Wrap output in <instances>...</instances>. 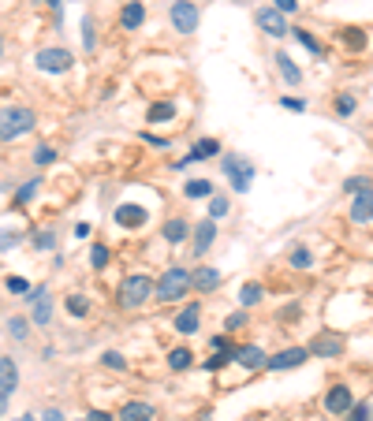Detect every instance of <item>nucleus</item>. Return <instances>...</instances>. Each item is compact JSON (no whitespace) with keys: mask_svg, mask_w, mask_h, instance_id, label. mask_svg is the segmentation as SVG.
<instances>
[{"mask_svg":"<svg viewBox=\"0 0 373 421\" xmlns=\"http://www.w3.org/2000/svg\"><path fill=\"white\" fill-rule=\"evenodd\" d=\"M34 123H38V116H34V108H26V105L0 108V142H15V138H23V134H30Z\"/></svg>","mask_w":373,"mask_h":421,"instance_id":"1","label":"nucleus"},{"mask_svg":"<svg viewBox=\"0 0 373 421\" xmlns=\"http://www.w3.org/2000/svg\"><path fill=\"white\" fill-rule=\"evenodd\" d=\"M187 291H190V269H183V265H172V269H165L161 283H153V295H157V302H179Z\"/></svg>","mask_w":373,"mask_h":421,"instance_id":"2","label":"nucleus"},{"mask_svg":"<svg viewBox=\"0 0 373 421\" xmlns=\"http://www.w3.org/2000/svg\"><path fill=\"white\" fill-rule=\"evenodd\" d=\"M150 295H153V280L150 276H127L123 283H120V306L123 309H139L142 302H150Z\"/></svg>","mask_w":373,"mask_h":421,"instance_id":"3","label":"nucleus"},{"mask_svg":"<svg viewBox=\"0 0 373 421\" xmlns=\"http://www.w3.org/2000/svg\"><path fill=\"white\" fill-rule=\"evenodd\" d=\"M224 172L232 176V190H239V194H247L250 190V179H254V164L247 157H224Z\"/></svg>","mask_w":373,"mask_h":421,"instance_id":"4","label":"nucleus"},{"mask_svg":"<svg viewBox=\"0 0 373 421\" xmlns=\"http://www.w3.org/2000/svg\"><path fill=\"white\" fill-rule=\"evenodd\" d=\"M34 63H38V71H45V75H63V71L75 63V57H71L68 49H41Z\"/></svg>","mask_w":373,"mask_h":421,"instance_id":"5","label":"nucleus"},{"mask_svg":"<svg viewBox=\"0 0 373 421\" xmlns=\"http://www.w3.org/2000/svg\"><path fill=\"white\" fill-rule=\"evenodd\" d=\"M168 19H172V26H176L179 34H194L202 15H198V8L190 4V0H176V4H172V12H168Z\"/></svg>","mask_w":373,"mask_h":421,"instance_id":"6","label":"nucleus"},{"mask_svg":"<svg viewBox=\"0 0 373 421\" xmlns=\"http://www.w3.org/2000/svg\"><path fill=\"white\" fill-rule=\"evenodd\" d=\"M254 19H258V26L269 34V38H284V34L291 30V26L284 23V12H276V8H258Z\"/></svg>","mask_w":373,"mask_h":421,"instance_id":"7","label":"nucleus"},{"mask_svg":"<svg viewBox=\"0 0 373 421\" xmlns=\"http://www.w3.org/2000/svg\"><path fill=\"white\" fill-rule=\"evenodd\" d=\"M310 354H306V347H288V351H280V354H272V358H265V365L272 373H280V369H299Z\"/></svg>","mask_w":373,"mask_h":421,"instance_id":"8","label":"nucleus"},{"mask_svg":"<svg viewBox=\"0 0 373 421\" xmlns=\"http://www.w3.org/2000/svg\"><path fill=\"white\" fill-rule=\"evenodd\" d=\"M306 354H317V358H340L343 354V336H317V340L306 347Z\"/></svg>","mask_w":373,"mask_h":421,"instance_id":"9","label":"nucleus"},{"mask_svg":"<svg viewBox=\"0 0 373 421\" xmlns=\"http://www.w3.org/2000/svg\"><path fill=\"white\" fill-rule=\"evenodd\" d=\"M351 407H354L351 388H343V384H336V388H329V396H325V410H329V414H347Z\"/></svg>","mask_w":373,"mask_h":421,"instance_id":"10","label":"nucleus"},{"mask_svg":"<svg viewBox=\"0 0 373 421\" xmlns=\"http://www.w3.org/2000/svg\"><path fill=\"white\" fill-rule=\"evenodd\" d=\"M232 362H239L243 369H265V351H261V347H254V343L235 347V351H232Z\"/></svg>","mask_w":373,"mask_h":421,"instance_id":"11","label":"nucleus"},{"mask_svg":"<svg viewBox=\"0 0 373 421\" xmlns=\"http://www.w3.org/2000/svg\"><path fill=\"white\" fill-rule=\"evenodd\" d=\"M30 321L38 325V328H49V321H52V298H49V291H45V287L34 291V314H30Z\"/></svg>","mask_w":373,"mask_h":421,"instance_id":"12","label":"nucleus"},{"mask_svg":"<svg viewBox=\"0 0 373 421\" xmlns=\"http://www.w3.org/2000/svg\"><path fill=\"white\" fill-rule=\"evenodd\" d=\"M145 216H150V213H145L142 205H131V201H127V205H120V209L112 213V220L120 224V227H142Z\"/></svg>","mask_w":373,"mask_h":421,"instance_id":"13","label":"nucleus"},{"mask_svg":"<svg viewBox=\"0 0 373 421\" xmlns=\"http://www.w3.org/2000/svg\"><path fill=\"white\" fill-rule=\"evenodd\" d=\"M15 388H19V365H15V358L0 354V391H4V396H12Z\"/></svg>","mask_w":373,"mask_h":421,"instance_id":"14","label":"nucleus"},{"mask_svg":"<svg viewBox=\"0 0 373 421\" xmlns=\"http://www.w3.org/2000/svg\"><path fill=\"white\" fill-rule=\"evenodd\" d=\"M198 321H202V306H198V302H190V306L179 309V317H176V332L194 336V332H198Z\"/></svg>","mask_w":373,"mask_h":421,"instance_id":"15","label":"nucleus"},{"mask_svg":"<svg viewBox=\"0 0 373 421\" xmlns=\"http://www.w3.org/2000/svg\"><path fill=\"white\" fill-rule=\"evenodd\" d=\"M216 153H221V142H216V138H198L194 150L179 161V168H187V164H194V161H205V157H216Z\"/></svg>","mask_w":373,"mask_h":421,"instance_id":"16","label":"nucleus"},{"mask_svg":"<svg viewBox=\"0 0 373 421\" xmlns=\"http://www.w3.org/2000/svg\"><path fill=\"white\" fill-rule=\"evenodd\" d=\"M157 418V410L150 407V402L134 399V402H123L120 407V421H153Z\"/></svg>","mask_w":373,"mask_h":421,"instance_id":"17","label":"nucleus"},{"mask_svg":"<svg viewBox=\"0 0 373 421\" xmlns=\"http://www.w3.org/2000/svg\"><path fill=\"white\" fill-rule=\"evenodd\" d=\"M370 209H373V194H370V187L366 190H354V205H351V220L354 224H370Z\"/></svg>","mask_w":373,"mask_h":421,"instance_id":"18","label":"nucleus"},{"mask_svg":"<svg viewBox=\"0 0 373 421\" xmlns=\"http://www.w3.org/2000/svg\"><path fill=\"white\" fill-rule=\"evenodd\" d=\"M213 239H216V220H209V216H205V220L194 227V254H198V258L213 246Z\"/></svg>","mask_w":373,"mask_h":421,"instance_id":"19","label":"nucleus"},{"mask_svg":"<svg viewBox=\"0 0 373 421\" xmlns=\"http://www.w3.org/2000/svg\"><path fill=\"white\" fill-rule=\"evenodd\" d=\"M187 235H190V224L183 220V216H172V220H168L165 227H161V239L172 243V246H176V243H183Z\"/></svg>","mask_w":373,"mask_h":421,"instance_id":"20","label":"nucleus"},{"mask_svg":"<svg viewBox=\"0 0 373 421\" xmlns=\"http://www.w3.org/2000/svg\"><path fill=\"white\" fill-rule=\"evenodd\" d=\"M145 19V8L139 4V0H131V4H123V12H120V26L123 30H139Z\"/></svg>","mask_w":373,"mask_h":421,"instance_id":"21","label":"nucleus"},{"mask_svg":"<svg viewBox=\"0 0 373 421\" xmlns=\"http://www.w3.org/2000/svg\"><path fill=\"white\" fill-rule=\"evenodd\" d=\"M272 60H276V68H280V75H284V82H288V86H299V82H303V71H299L295 63H291V57H288V52H276V57H272Z\"/></svg>","mask_w":373,"mask_h":421,"instance_id":"22","label":"nucleus"},{"mask_svg":"<svg viewBox=\"0 0 373 421\" xmlns=\"http://www.w3.org/2000/svg\"><path fill=\"white\" fill-rule=\"evenodd\" d=\"M190 283H194L198 291H213V287H221V272L216 269H198V272H190Z\"/></svg>","mask_w":373,"mask_h":421,"instance_id":"23","label":"nucleus"},{"mask_svg":"<svg viewBox=\"0 0 373 421\" xmlns=\"http://www.w3.org/2000/svg\"><path fill=\"white\" fill-rule=\"evenodd\" d=\"M172 116H176V105H172V101H157V105H150V123H168Z\"/></svg>","mask_w":373,"mask_h":421,"instance_id":"24","label":"nucleus"},{"mask_svg":"<svg viewBox=\"0 0 373 421\" xmlns=\"http://www.w3.org/2000/svg\"><path fill=\"white\" fill-rule=\"evenodd\" d=\"M183 194L187 198H209V194H213V183H209V179H190L183 187Z\"/></svg>","mask_w":373,"mask_h":421,"instance_id":"25","label":"nucleus"},{"mask_svg":"<svg viewBox=\"0 0 373 421\" xmlns=\"http://www.w3.org/2000/svg\"><path fill=\"white\" fill-rule=\"evenodd\" d=\"M190 358H194V354H190L187 347H176V351L168 354V365H172V369H176V373H179V369H190Z\"/></svg>","mask_w":373,"mask_h":421,"instance_id":"26","label":"nucleus"},{"mask_svg":"<svg viewBox=\"0 0 373 421\" xmlns=\"http://www.w3.org/2000/svg\"><path fill=\"white\" fill-rule=\"evenodd\" d=\"M261 295H265V291H261V283H247V287H243V295H239V302H243V306H258Z\"/></svg>","mask_w":373,"mask_h":421,"instance_id":"27","label":"nucleus"},{"mask_svg":"<svg viewBox=\"0 0 373 421\" xmlns=\"http://www.w3.org/2000/svg\"><path fill=\"white\" fill-rule=\"evenodd\" d=\"M68 314H71V317H86V314H90L86 295H71V298H68Z\"/></svg>","mask_w":373,"mask_h":421,"instance_id":"28","label":"nucleus"},{"mask_svg":"<svg viewBox=\"0 0 373 421\" xmlns=\"http://www.w3.org/2000/svg\"><path fill=\"white\" fill-rule=\"evenodd\" d=\"M38 187H41V183H38V179H30V183H23V187H19V190H15V205H26V201H30L34 194H38Z\"/></svg>","mask_w":373,"mask_h":421,"instance_id":"29","label":"nucleus"},{"mask_svg":"<svg viewBox=\"0 0 373 421\" xmlns=\"http://www.w3.org/2000/svg\"><path fill=\"white\" fill-rule=\"evenodd\" d=\"M213 201H209V220H221V216H228V198H216L209 194Z\"/></svg>","mask_w":373,"mask_h":421,"instance_id":"30","label":"nucleus"},{"mask_svg":"<svg viewBox=\"0 0 373 421\" xmlns=\"http://www.w3.org/2000/svg\"><path fill=\"white\" fill-rule=\"evenodd\" d=\"M288 34H295V41H299V45H306V49H310V52H321V41H317L314 34L299 30V26H295V30H288Z\"/></svg>","mask_w":373,"mask_h":421,"instance_id":"31","label":"nucleus"},{"mask_svg":"<svg viewBox=\"0 0 373 421\" xmlns=\"http://www.w3.org/2000/svg\"><path fill=\"white\" fill-rule=\"evenodd\" d=\"M101 362L108 365V369H120V373L127 369V358H123L120 351H105V354H101Z\"/></svg>","mask_w":373,"mask_h":421,"instance_id":"32","label":"nucleus"},{"mask_svg":"<svg viewBox=\"0 0 373 421\" xmlns=\"http://www.w3.org/2000/svg\"><path fill=\"white\" fill-rule=\"evenodd\" d=\"M8 332H12V340H26V317H12Z\"/></svg>","mask_w":373,"mask_h":421,"instance_id":"33","label":"nucleus"},{"mask_svg":"<svg viewBox=\"0 0 373 421\" xmlns=\"http://www.w3.org/2000/svg\"><path fill=\"white\" fill-rule=\"evenodd\" d=\"M228 362H232V354H221V351H216L213 358H205V362H202V369H205V373H213V369H221V365H228Z\"/></svg>","mask_w":373,"mask_h":421,"instance_id":"34","label":"nucleus"},{"mask_svg":"<svg viewBox=\"0 0 373 421\" xmlns=\"http://www.w3.org/2000/svg\"><path fill=\"white\" fill-rule=\"evenodd\" d=\"M310 250H303V246H299V250H291V265H295V269H310Z\"/></svg>","mask_w":373,"mask_h":421,"instance_id":"35","label":"nucleus"},{"mask_svg":"<svg viewBox=\"0 0 373 421\" xmlns=\"http://www.w3.org/2000/svg\"><path fill=\"white\" fill-rule=\"evenodd\" d=\"M83 45H86V49H94V45H97V34H94V19H90V15L83 19Z\"/></svg>","mask_w":373,"mask_h":421,"instance_id":"36","label":"nucleus"},{"mask_svg":"<svg viewBox=\"0 0 373 421\" xmlns=\"http://www.w3.org/2000/svg\"><path fill=\"white\" fill-rule=\"evenodd\" d=\"M34 161H38L41 168H45V164H52V161H57V150H52V145H38V153H34Z\"/></svg>","mask_w":373,"mask_h":421,"instance_id":"37","label":"nucleus"},{"mask_svg":"<svg viewBox=\"0 0 373 421\" xmlns=\"http://www.w3.org/2000/svg\"><path fill=\"white\" fill-rule=\"evenodd\" d=\"M90 261H94V269H105V265H108V250H105L101 243H97L94 250H90Z\"/></svg>","mask_w":373,"mask_h":421,"instance_id":"38","label":"nucleus"},{"mask_svg":"<svg viewBox=\"0 0 373 421\" xmlns=\"http://www.w3.org/2000/svg\"><path fill=\"white\" fill-rule=\"evenodd\" d=\"M19 239H23L19 232H0V250H15V246H19Z\"/></svg>","mask_w":373,"mask_h":421,"instance_id":"39","label":"nucleus"},{"mask_svg":"<svg viewBox=\"0 0 373 421\" xmlns=\"http://www.w3.org/2000/svg\"><path fill=\"white\" fill-rule=\"evenodd\" d=\"M8 291H12V295H30V283H26L23 276H12L8 280Z\"/></svg>","mask_w":373,"mask_h":421,"instance_id":"40","label":"nucleus"},{"mask_svg":"<svg viewBox=\"0 0 373 421\" xmlns=\"http://www.w3.org/2000/svg\"><path fill=\"white\" fill-rule=\"evenodd\" d=\"M243 325H247V309H239V314H232L228 321H224V328H228V332H239Z\"/></svg>","mask_w":373,"mask_h":421,"instance_id":"41","label":"nucleus"},{"mask_svg":"<svg viewBox=\"0 0 373 421\" xmlns=\"http://www.w3.org/2000/svg\"><path fill=\"white\" fill-rule=\"evenodd\" d=\"M336 108H340V116H351L354 112V94H343L340 101H336Z\"/></svg>","mask_w":373,"mask_h":421,"instance_id":"42","label":"nucleus"},{"mask_svg":"<svg viewBox=\"0 0 373 421\" xmlns=\"http://www.w3.org/2000/svg\"><path fill=\"white\" fill-rule=\"evenodd\" d=\"M38 250H57V235H52V232H41V235H38Z\"/></svg>","mask_w":373,"mask_h":421,"instance_id":"43","label":"nucleus"},{"mask_svg":"<svg viewBox=\"0 0 373 421\" xmlns=\"http://www.w3.org/2000/svg\"><path fill=\"white\" fill-rule=\"evenodd\" d=\"M280 105H284V108H291V112H306V101H303V97H284V101H280Z\"/></svg>","mask_w":373,"mask_h":421,"instance_id":"44","label":"nucleus"},{"mask_svg":"<svg viewBox=\"0 0 373 421\" xmlns=\"http://www.w3.org/2000/svg\"><path fill=\"white\" fill-rule=\"evenodd\" d=\"M142 142L157 145V150H165V145H168V138H161V134H150V131H142Z\"/></svg>","mask_w":373,"mask_h":421,"instance_id":"45","label":"nucleus"},{"mask_svg":"<svg viewBox=\"0 0 373 421\" xmlns=\"http://www.w3.org/2000/svg\"><path fill=\"white\" fill-rule=\"evenodd\" d=\"M343 187H347L351 194H354V190H366V187H370V179H366V176H359V179H347Z\"/></svg>","mask_w":373,"mask_h":421,"instance_id":"46","label":"nucleus"},{"mask_svg":"<svg viewBox=\"0 0 373 421\" xmlns=\"http://www.w3.org/2000/svg\"><path fill=\"white\" fill-rule=\"evenodd\" d=\"M351 421H370V399H362L359 402V410H354V418Z\"/></svg>","mask_w":373,"mask_h":421,"instance_id":"47","label":"nucleus"},{"mask_svg":"<svg viewBox=\"0 0 373 421\" xmlns=\"http://www.w3.org/2000/svg\"><path fill=\"white\" fill-rule=\"evenodd\" d=\"M209 347H213V351H221V354H232V351H228V340H224V336H213V340H209Z\"/></svg>","mask_w":373,"mask_h":421,"instance_id":"48","label":"nucleus"},{"mask_svg":"<svg viewBox=\"0 0 373 421\" xmlns=\"http://www.w3.org/2000/svg\"><path fill=\"white\" fill-rule=\"evenodd\" d=\"M272 8H276V12H295L299 0H272Z\"/></svg>","mask_w":373,"mask_h":421,"instance_id":"49","label":"nucleus"},{"mask_svg":"<svg viewBox=\"0 0 373 421\" xmlns=\"http://www.w3.org/2000/svg\"><path fill=\"white\" fill-rule=\"evenodd\" d=\"M86 421H112V414H105V410H90Z\"/></svg>","mask_w":373,"mask_h":421,"instance_id":"50","label":"nucleus"},{"mask_svg":"<svg viewBox=\"0 0 373 421\" xmlns=\"http://www.w3.org/2000/svg\"><path fill=\"white\" fill-rule=\"evenodd\" d=\"M41 421H63V414H60V410H45Z\"/></svg>","mask_w":373,"mask_h":421,"instance_id":"51","label":"nucleus"},{"mask_svg":"<svg viewBox=\"0 0 373 421\" xmlns=\"http://www.w3.org/2000/svg\"><path fill=\"white\" fill-rule=\"evenodd\" d=\"M4 414H8V396L0 391V418H4Z\"/></svg>","mask_w":373,"mask_h":421,"instance_id":"52","label":"nucleus"},{"mask_svg":"<svg viewBox=\"0 0 373 421\" xmlns=\"http://www.w3.org/2000/svg\"><path fill=\"white\" fill-rule=\"evenodd\" d=\"M4 190H8V183H0V194H4Z\"/></svg>","mask_w":373,"mask_h":421,"instance_id":"53","label":"nucleus"},{"mask_svg":"<svg viewBox=\"0 0 373 421\" xmlns=\"http://www.w3.org/2000/svg\"><path fill=\"white\" fill-rule=\"evenodd\" d=\"M45 4H60V0H45Z\"/></svg>","mask_w":373,"mask_h":421,"instance_id":"54","label":"nucleus"},{"mask_svg":"<svg viewBox=\"0 0 373 421\" xmlns=\"http://www.w3.org/2000/svg\"><path fill=\"white\" fill-rule=\"evenodd\" d=\"M19 421H30V418H19Z\"/></svg>","mask_w":373,"mask_h":421,"instance_id":"55","label":"nucleus"}]
</instances>
